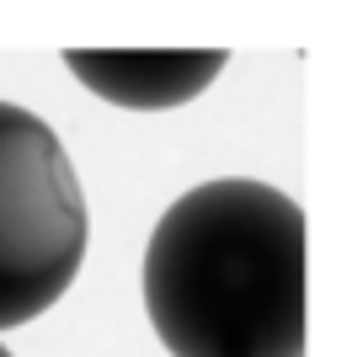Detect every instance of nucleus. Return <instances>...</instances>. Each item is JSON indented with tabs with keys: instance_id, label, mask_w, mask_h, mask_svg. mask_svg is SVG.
<instances>
[{
	"instance_id": "1",
	"label": "nucleus",
	"mask_w": 363,
	"mask_h": 357,
	"mask_svg": "<svg viewBox=\"0 0 363 357\" xmlns=\"http://www.w3.org/2000/svg\"><path fill=\"white\" fill-rule=\"evenodd\" d=\"M145 310L171 357H299V203L251 176H219L182 192L150 230Z\"/></svg>"
},
{
	"instance_id": "2",
	"label": "nucleus",
	"mask_w": 363,
	"mask_h": 357,
	"mask_svg": "<svg viewBox=\"0 0 363 357\" xmlns=\"http://www.w3.org/2000/svg\"><path fill=\"white\" fill-rule=\"evenodd\" d=\"M86 192L65 139L0 101V331L48 314L86 261Z\"/></svg>"
},
{
	"instance_id": "3",
	"label": "nucleus",
	"mask_w": 363,
	"mask_h": 357,
	"mask_svg": "<svg viewBox=\"0 0 363 357\" xmlns=\"http://www.w3.org/2000/svg\"><path fill=\"white\" fill-rule=\"evenodd\" d=\"M225 48H69L65 69L91 91L128 112H166L203 96L225 75Z\"/></svg>"
},
{
	"instance_id": "4",
	"label": "nucleus",
	"mask_w": 363,
	"mask_h": 357,
	"mask_svg": "<svg viewBox=\"0 0 363 357\" xmlns=\"http://www.w3.org/2000/svg\"><path fill=\"white\" fill-rule=\"evenodd\" d=\"M0 357H11V346H6V341H0Z\"/></svg>"
}]
</instances>
